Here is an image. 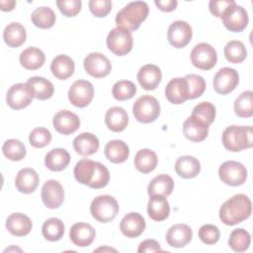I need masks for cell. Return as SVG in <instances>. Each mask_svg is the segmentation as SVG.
I'll use <instances>...</instances> for the list:
<instances>
[{
    "label": "cell",
    "mask_w": 253,
    "mask_h": 253,
    "mask_svg": "<svg viewBox=\"0 0 253 253\" xmlns=\"http://www.w3.org/2000/svg\"><path fill=\"white\" fill-rule=\"evenodd\" d=\"M165 96L167 100L172 104L180 105L185 103L189 99L186 79L184 77L171 79L165 87Z\"/></svg>",
    "instance_id": "obj_19"
},
{
    "label": "cell",
    "mask_w": 253,
    "mask_h": 253,
    "mask_svg": "<svg viewBox=\"0 0 253 253\" xmlns=\"http://www.w3.org/2000/svg\"><path fill=\"white\" fill-rule=\"evenodd\" d=\"M144 217L138 212L126 213L120 223L122 233L128 238L138 237L145 229Z\"/></svg>",
    "instance_id": "obj_18"
},
{
    "label": "cell",
    "mask_w": 253,
    "mask_h": 253,
    "mask_svg": "<svg viewBox=\"0 0 253 253\" xmlns=\"http://www.w3.org/2000/svg\"><path fill=\"white\" fill-rule=\"evenodd\" d=\"M42 200L48 209H57L64 201V190L56 180L46 181L42 188Z\"/></svg>",
    "instance_id": "obj_16"
},
{
    "label": "cell",
    "mask_w": 253,
    "mask_h": 253,
    "mask_svg": "<svg viewBox=\"0 0 253 253\" xmlns=\"http://www.w3.org/2000/svg\"><path fill=\"white\" fill-rule=\"evenodd\" d=\"M105 124L114 132L123 131L128 124V116L122 107H112L105 115Z\"/></svg>",
    "instance_id": "obj_30"
},
{
    "label": "cell",
    "mask_w": 253,
    "mask_h": 253,
    "mask_svg": "<svg viewBox=\"0 0 253 253\" xmlns=\"http://www.w3.org/2000/svg\"><path fill=\"white\" fill-rule=\"evenodd\" d=\"M70 162V154L64 148H54L46 153L44 164L50 171L58 172L65 169Z\"/></svg>",
    "instance_id": "obj_34"
},
{
    "label": "cell",
    "mask_w": 253,
    "mask_h": 253,
    "mask_svg": "<svg viewBox=\"0 0 253 253\" xmlns=\"http://www.w3.org/2000/svg\"><path fill=\"white\" fill-rule=\"evenodd\" d=\"M94 251H96V252H98V251H117L116 249H113V248H109V247H100V248H98V249H96V250H94Z\"/></svg>",
    "instance_id": "obj_55"
},
{
    "label": "cell",
    "mask_w": 253,
    "mask_h": 253,
    "mask_svg": "<svg viewBox=\"0 0 253 253\" xmlns=\"http://www.w3.org/2000/svg\"><path fill=\"white\" fill-rule=\"evenodd\" d=\"M107 46L116 55H126L132 48L131 33L123 28H114L107 36Z\"/></svg>",
    "instance_id": "obj_8"
},
{
    "label": "cell",
    "mask_w": 253,
    "mask_h": 253,
    "mask_svg": "<svg viewBox=\"0 0 253 253\" xmlns=\"http://www.w3.org/2000/svg\"><path fill=\"white\" fill-rule=\"evenodd\" d=\"M26 84L30 88L33 97L38 100H47L53 95V84L43 77L33 76L28 79Z\"/></svg>",
    "instance_id": "obj_27"
},
{
    "label": "cell",
    "mask_w": 253,
    "mask_h": 253,
    "mask_svg": "<svg viewBox=\"0 0 253 253\" xmlns=\"http://www.w3.org/2000/svg\"><path fill=\"white\" fill-rule=\"evenodd\" d=\"M91 13L96 17H106L112 10L110 0H90L88 3Z\"/></svg>",
    "instance_id": "obj_50"
},
{
    "label": "cell",
    "mask_w": 253,
    "mask_h": 253,
    "mask_svg": "<svg viewBox=\"0 0 253 253\" xmlns=\"http://www.w3.org/2000/svg\"><path fill=\"white\" fill-rule=\"evenodd\" d=\"M16 5V1L14 0H1L0 1V6H1V10L2 11H12L14 9Z\"/></svg>",
    "instance_id": "obj_54"
},
{
    "label": "cell",
    "mask_w": 253,
    "mask_h": 253,
    "mask_svg": "<svg viewBox=\"0 0 253 253\" xmlns=\"http://www.w3.org/2000/svg\"><path fill=\"white\" fill-rule=\"evenodd\" d=\"M75 69L74 61L66 54H59L55 56L50 63V70L52 75L59 79L65 80L69 78Z\"/></svg>",
    "instance_id": "obj_29"
},
{
    "label": "cell",
    "mask_w": 253,
    "mask_h": 253,
    "mask_svg": "<svg viewBox=\"0 0 253 253\" xmlns=\"http://www.w3.org/2000/svg\"><path fill=\"white\" fill-rule=\"evenodd\" d=\"M74 177L80 184L93 189H101L108 185L110 173L104 164L83 158L74 167Z\"/></svg>",
    "instance_id": "obj_1"
},
{
    "label": "cell",
    "mask_w": 253,
    "mask_h": 253,
    "mask_svg": "<svg viewBox=\"0 0 253 253\" xmlns=\"http://www.w3.org/2000/svg\"><path fill=\"white\" fill-rule=\"evenodd\" d=\"M100 142L98 137L91 132H82L73 140V148L82 156H89L97 152Z\"/></svg>",
    "instance_id": "obj_26"
},
{
    "label": "cell",
    "mask_w": 253,
    "mask_h": 253,
    "mask_svg": "<svg viewBox=\"0 0 253 253\" xmlns=\"http://www.w3.org/2000/svg\"><path fill=\"white\" fill-rule=\"evenodd\" d=\"M86 72L95 78H102L107 76L112 70L110 60L101 52L89 53L83 62Z\"/></svg>",
    "instance_id": "obj_14"
},
{
    "label": "cell",
    "mask_w": 253,
    "mask_h": 253,
    "mask_svg": "<svg viewBox=\"0 0 253 253\" xmlns=\"http://www.w3.org/2000/svg\"><path fill=\"white\" fill-rule=\"evenodd\" d=\"M222 23L224 27L234 33H240L242 32L248 25L249 22V17L248 13L240 5H237L234 3L231 5L222 15L221 17Z\"/></svg>",
    "instance_id": "obj_10"
},
{
    "label": "cell",
    "mask_w": 253,
    "mask_h": 253,
    "mask_svg": "<svg viewBox=\"0 0 253 253\" xmlns=\"http://www.w3.org/2000/svg\"><path fill=\"white\" fill-rule=\"evenodd\" d=\"M30 144L35 148H42L51 141V133L45 127H36L29 135Z\"/></svg>",
    "instance_id": "obj_47"
},
{
    "label": "cell",
    "mask_w": 253,
    "mask_h": 253,
    "mask_svg": "<svg viewBox=\"0 0 253 253\" xmlns=\"http://www.w3.org/2000/svg\"><path fill=\"white\" fill-rule=\"evenodd\" d=\"M32 227L31 218L21 212H14L6 219V228L15 236H26L31 232Z\"/></svg>",
    "instance_id": "obj_24"
},
{
    "label": "cell",
    "mask_w": 253,
    "mask_h": 253,
    "mask_svg": "<svg viewBox=\"0 0 253 253\" xmlns=\"http://www.w3.org/2000/svg\"><path fill=\"white\" fill-rule=\"evenodd\" d=\"M198 235L203 243L212 245L219 240L220 232L217 226L213 224H204L200 227Z\"/></svg>",
    "instance_id": "obj_48"
},
{
    "label": "cell",
    "mask_w": 253,
    "mask_h": 253,
    "mask_svg": "<svg viewBox=\"0 0 253 253\" xmlns=\"http://www.w3.org/2000/svg\"><path fill=\"white\" fill-rule=\"evenodd\" d=\"M175 171L184 179H192L199 175L201 171V164L194 156L184 155L177 159L175 163Z\"/></svg>",
    "instance_id": "obj_31"
},
{
    "label": "cell",
    "mask_w": 253,
    "mask_h": 253,
    "mask_svg": "<svg viewBox=\"0 0 253 253\" xmlns=\"http://www.w3.org/2000/svg\"><path fill=\"white\" fill-rule=\"evenodd\" d=\"M3 154L12 161H20L26 156V147L22 141L15 138L7 139L2 146Z\"/></svg>",
    "instance_id": "obj_43"
},
{
    "label": "cell",
    "mask_w": 253,
    "mask_h": 253,
    "mask_svg": "<svg viewBox=\"0 0 253 253\" xmlns=\"http://www.w3.org/2000/svg\"><path fill=\"white\" fill-rule=\"evenodd\" d=\"M19 59L24 68L28 70H36L43 65L45 55L42 49L30 46L21 52Z\"/></svg>",
    "instance_id": "obj_35"
},
{
    "label": "cell",
    "mask_w": 253,
    "mask_h": 253,
    "mask_svg": "<svg viewBox=\"0 0 253 253\" xmlns=\"http://www.w3.org/2000/svg\"><path fill=\"white\" fill-rule=\"evenodd\" d=\"M193 237L192 228L184 223L172 225L166 233V241L169 246L174 248H182L186 246Z\"/></svg>",
    "instance_id": "obj_20"
},
{
    "label": "cell",
    "mask_w": 253,
    "mask_h": 253,
    "mask_svg": "<svg viewBox=\"0 0 253 253\" xmlns=\"http://www.w3.org/2000/svg\"><path fill=\"white\" fill-rule=\"evenodd\" d=\"M132 113L139 123L149 124L154 122L160 115V105L155 97L143 95L133 103Z\"/></svg>",
    "instance_id": "obj_6"
},
{
    "label": "cell",
    "mask_w": 253,
    "mask_h": 253,
    "mask_svg": "<svg viewBox=\"0 0 253 253\" xmlns=\"http://www.w3.org/2000/svg\"><path fill=\"white\" fill-rule=\"evenodd\" d=\"M137 80L139 85L147 91L154 90L161 82L162 74L157 65L146 64L139 68L137 72Z\"/></svg>",
    "instance_id": "obj_22"
},
{
    "label": "cell",
    "mask_w": 253,
    "mask_h": 253,
    "mask_svg": "<svg viewBox=\"0 0 253 253\" xmlns=\"http://www.w3.org/2000/svg\"><path fill=\"white\" fill-rule=\"evenodd\" d=\"M54 129L64 135L75 132L80 126L79 117L68 110L57 112L52 120Z\"/></svg>",
    "instance_id": "obj_17"
},
{
    "label": "cell",
    "mask_w": 253,
    "mask_h": 253,
    "mask_svg": "<svg viewBox=\"0 0 253 253\" xmlns=\"http://www.w3.org/2000/svg\"><path fill=\"white\" fill-rule=\"evenodd\" d=\"M56 5L65 17H74L80 12L82 2L80 0H59L56 1Z\"/></svg>",
    "instance_id": "obj_49"
},
{
    "label": "cell",
    "mask_w": 253,
    "mask_h": 253,
    "mask_svg": "<svg viewBox=\"0 0 253 253\" xmlns=\"http://www.w3.org/2000/svg\"><path fill=\"white\" fill-rule=\"evenodd\" d=\"M235 2L232 0H211L209 3L210 12L216 18H221L224 12Z\"/></svg>",
    "instance_id": "obj_51"
},
{
    "label": "cell",
    "mask_w": 253,
    "mask_h": 253,
    "mask_svg": "<svg viewBox=\"0 0 253 253\" xmlns=\"http://www.w3.org/2000/svg\"><path fill=\"white\" fill-rule=\"evenodd\" d=\"M234 112L240 118L253 116V93L250 90L241 93L234 101Z\"/></svg>",
    "instance_id": "obj_40"
},
{
    "label": "cell",
    "mask_w": 253,
    "mask_h": 253,
    "mask_svg": "<svg viewBox=\"0 0 253 253\" xmlns=\"http://www.w3.org/2000/svg\"><path fill=\"white\" fill-rule=\"evenodd\" d=\"M187 81L189 99H196L201 97L206 90V81L205 79L198 74H188L184 77Z\"/></svg>",
    "instance_id": "obj_46"
},
{
    "label": "cell",
    "mask_w": 253,
    "mask_h": 253,
    "mask_svg": "<svg viewBox=\"0 0 253 253\" xmlns=\"http://www.w3.org/2000/svg\"><path fill=\"white\" fill-rule=\"evenodd\" d=\"M147 213L155 221H162L169 216L170 206L164 196H151L147 204Z\"/></svg>",
    "instance_id": "obj_28"
},
{
    "label": "cell",
    "mask_w": 253,
    "mask_h": 253,
    "mask_svg": "<svg viewBox=\"0 0 253 253\" xmlns=\"http://www.w3.org/2000/svg\"><path fill=\"white\" fill-rule=\"evenodd\" d=\"M183 133L185 137L193 142H200L207 138L209 126L201 120L191 116L183 124Z\"/></svg>",
    "instance_id": "obj_23"
},
{
    "label": "cell",
    "mask_w": 253,
    "mask_h": 253,
    "mask_svg": "<svg viewBox=\"0 0 253 253\" xmlns=\"http://www.w3.org/2000/svg\"><path fill=\"white\" fill-rule=\"evenodd\" d=\"M133 162L136 170L143 174H147L156 168L158 158L153 150L143 148L136 152Z\"/></svg>",
    "instance_id": "obj_37"
},
{
    "label": "cell",
    "mask_w": 253,
    "mask_h": 253,
    "mask_svg": "<svg viewBox=\"0 0 253 253\" xmlns=\"http://www.w3.org/2000/svg\"><path fill=\"white\" fill-rule=\"evenodd\" d=\"M162 249L159 243L154 239H145L140 242L137 252L138 253H152V252H161Z\"/></svg>",
    "instance_id": "obj_52"
},
{
    "label": "cell",
    "mask_w": 253,
    "mask_h": 253,
    "mask_svg": "<svg viewBox=\"0 0 253 253\" xmlns=\"http://www.w3.org/2000/svg\"><path fill=\"white\" fill-rule=\"evenodd\" d=\"M224 56L231 63H240L247 56V50L244 43L240 41L228 42L223 49Z\"/></svg>",
    "instance_id": "obj_41"
},
{
    "label": "cell",
    "mask_w": 253,
    "mask_h": 253,
    "mask_svg": "<svg viewBox=\"0 0 253 253\" xmlns=\"http://www.w3.org/2000/svg\"><path fill=\"white\" fill-rule=\"evenodd\" d=\"M250 234L243 228H236L232 230L228 238V245L235 252L246 251L250 245Z\"/></svg>",
    "instance_id": "obj_42"
},
{
    "label": "cell",
    "mask_w": 253,
    "mask_h": 253,
    "mask_svg": "<svg viewBox=\"0 0 253 253\" xmlns=\"http://www.w3.org/2000/svg\"><path fill=\"white\" fill-rule=\"evenodd\" d=\"M252 126H230L222 132L223 146L232 152L241 151L252 147L253 145Z\"/></svg>",
    "instance_id": "obj_4"
},
{
    "label": "cell",
    "mask_w": 253,
    "mask_h": 253,
    "mask_svg": "<svg viewBox=\"0 0 253 253\" xmlns=\"http://www.w3.org/2000/svg\"><path fill=\"white\" fill-rule=\"evenodd\" d=\"M90 212L99 222H110L119 212V204L114 197L110 195H101L92 201L90 205Z\"/></svg>",
    "instance_id": "obj_5"
},
{
    "label": "cell",
    "mask_w": 253,
    "mask_h": 253,
    "mask_svg": "<svg viewBox=\"0 0 253 253\" xmlns=\"http://www.w3.org/2000/svg\"><path fill=\"white\" fill-rule=\"evenodd\" d=\"M136 93V86L129 80H120L116 82L112 89L113 97L118 101L131 99Z\"/></svg>",
    "instance_id": "obj_44"
},
{
    "label": "cell",
    "mask_w": 253,
    "mask_h": 253,
    "mask_svg": "<svg viewBox=\"0 0 253 253\" xmlns=\"http://www.w3.org/2000/svg\"><path fill=\"white\" fill-rule=\"evenodd\" d=\"M251 211L250 199L244 194H237L222 204L219 209V218L226 225H235L247 219Z\"/></svg>",
    "instance_id": "obj_2"
},
{
    "label": "cell",
    "mask_w": 253,
    "mask_h": 253,
    "mask_svg": "<svg viewBox=\"0 0 253 253\" xmlns=\"http://www.w3.org/2000/svg\"><path fill=\"white\" fill-rule=\"evenodd\" d=\"M42 233L48 241H58L64 234V224L59 218L50 217L43 222L42 226Z\"/></svg>",
    "instance_id": "obj_39"
},
{
    "label": "cell",
    "mask_w": 253,
    "mask_h": 253,
    "mask_svg": "<svg viewBox=\"0 0 253 253\" xmlns=\"http://www.w3.org/2000/svg\"><path fill=\"white\" fill-rule=\"evenodd\" d=\"M149 9L144 1H134L126 4L116 15L117 27L127 31H135L147 18Z\"/></svg>",
    "instance_id": "obj_3"
},
{
    "label": "cell",
    "mask_w": 253,
    "mask_h": 253,
    "mask_svg": "<svg viewBox=\"0 0 253 253\" xmlns=\"http://www.w3.org/2000/svg\"><path fill=\"white\" fill-rule=\"evenodd\" d=\"M96 231L89 223H74L69 230L70 240L78 247L89 246L95 239Z\"/></svg>",
    "instance_id": "obj_21"
},
{
    "label": "cell",
    "mask_w": 253,
    "mask_h": 253,
    "mask_svg": "<svg viewBox=\"0 0 253 253\" xmlns=\"http://www.w3.org/2000/svg\"><path fill=\"white\" fill-rule=\"evenodd\" d=\"M94 97V87L87 80H76L68 91L69 102L78 108L88 106Z\"/></svg>",
    "instance_id": "obj_11"
},
{
    "label": "cell",
    "mask_w": 253,
    "mask_h": 253,
    "mask_svg": "<svg viewBox=\"0 0 253 253\" xmlns=\"http://www.w3.org/2000/svg\"><path fill=\"white\" fill-rule=\"evenodd\" d=\"M33 98L32 92L26 83L12 85L6 95L7 104L14 110H21L28 107L32 103Z\"/></svg>",
    "instance_id": "obj_15"
},
{
    "label": "cell",
    "mask_w": 253,
    "mask_h": 253,
    "mask_svg": "<svg viewBox=\"0 0 253 253\" xmlns=\"http://www.w3.org/2000/svg\"><path fill=\"white\" fill-rule=\"evenodd\" d=\"M157 8L163 12L174 11L178 5L176 0H155L154 1Z\"/></svg>",
    "instance_id": "obj_53"
},
{
    "label": "cell",
    "mask_w": 253,
    "mask_h": 253,
    "mask_svg": "<svg viewBox=\"0 0 253 253\" xmlns=\"http://www.w3.org/2000/svg\"><path fill=\"white\" fill-rule=\"evenodd\" d=\"M39 175L36 170L32 168L21 169L15 179V186L17 190L24 194H31L36 191L39 185Z\"/></svg>",
    "instance_id": "obj_25"
},
{
    "label": "cell",
    "mask_w": 253,
    "mask_h": 253,
    "mask_svg": "<svg viewBox=\"0 0 253 253\" xmlns=\"http://www.w3.org/2000/svg\"><path fill=\"white\" fill-rule=\"evenodd\" d=\"M3 39L5 43L10 47L21 46L27 39V32L20 23L13 22L8 24L3 31Z\"/></svg>",
    "instance_id": "obj_32"
},
{
    "label": "cell",
    "mask_w": 253,
    "mask_h": 253,
    "mask_svg": "<svg viewBox=\"0 0 253 253\" xmlns=\"http://www.w3.org/2000/svg\"><path fill=\"white\" fill-rule=\"evenodd\" d=\"M191 61L193 65L202 70H210L216 64V50L208 42L196 44L191 51Z\"/></svg>",
    "instance_id": "obj_9"
},
{
    "label": "cell",
    "mask_w": 253,
    "mask_h": 253,
    "mask_svg": "<svg viewBox=\"0 0 253 253\" xmlns=\"http://www.w3.org/2000/svg\"><path fill=\"white\" fill-rule=\"evenodd\" d=\"M33 24L40 29H49L55 24V14L49 7L42 6L33 11L31 15Z\"/></svg>",
    "instance_id": "obj_38"
},
{
    "label": "cell",
    "mask_w": 253,
    "mask_h": 253,
    "mask_svg": "<svg viewBox=\"0 0 253 253\" xmlns=\"http://www.w3.org/2000/svg\"><path fill=\"white\" fill-rule=\"evenodd\" d=\"M193 31L190 26L185 21L178 20L173 22L167 32V39L169 43L176 48L185 47L192 40Z\"/></svg>",
    "instance_id": "obj_12"
},
{
    "label": "cell",
    "mask_w": 253,
    "mask_h": 253,
    "mask_svg": "<svg viewBox=\"0 0 253 253\" xmlns=\"http://www.w3.org/2000/svg\"><path fill=\"white\" fill-rule=\"evenodd\" d=\"M193 117L201 120L206 125L210 126L215 118V107L210 102H201L192 111Z\"/></svg>",
    "instance_id": "obj_45"
},
{
    "label": "cell",
    "mask_w": 253,
    "mask_h": 253,
    "mask_svg": "<svg viewBox=\"0 0 253 253\" xmlns=\"http://www.w3.org/2000/svg\"><path fill=\"white\" fill-rule=\"evenodd\" d=\"M174 189V181L172 177L166 174H161L154 177L148 184L147 193L149 197L151 196H164L168 197L171 195Z\"/></svg>",
    "instance_id": "obj_36"
},
{
    "label": "cell",
    "mask_w": 253,
    "mask_h": 253,
    "mask_svg": "<svg viewBox=\"0 0 253 253\" xmlns=\"http://www.w3.org/2000/svg\"><path fill=\"white\" fill-rule=\"evenodd\" d=\"M239 83V75L237 71L230 67L220 68L214 75L212 85L216 93L226 95L232 92Z\"/></svg>",
    "instance_id": "obj_13"
},
{
    "label": "cell",
    "mask_w": 253,
    "mask_h": 253,
    "mask_svg": "<svg viewBox=\"0 0 253 253\" xmlns=\"http://www.w3.org/2000/svg\"><path fill=\"white\" fill-rule=\"evenodd\" d=\"M218 176L221 182L226 185L237 187L243 185L247 179L246 167L234 160L223 162L218 168Z\"/></svg>",
    "instance_id": "obj_7"
},
{
    "label": "cell",
    "mask_w": 253,
    "mask_h": 253,
    "mask_svg": "<svg viewBox=\"0 0 253 253\" xmlns=\"http://www.w3.org/2000/svg\"><path fill=\"white\" fill-rule=\"evenodd\" d=\"M105 156L112 163H123L129 155V148L126 142L120 139L110 140L105 146Z\"/></svg>",
    "instance_id": "obj_33"
}]
</instances>
